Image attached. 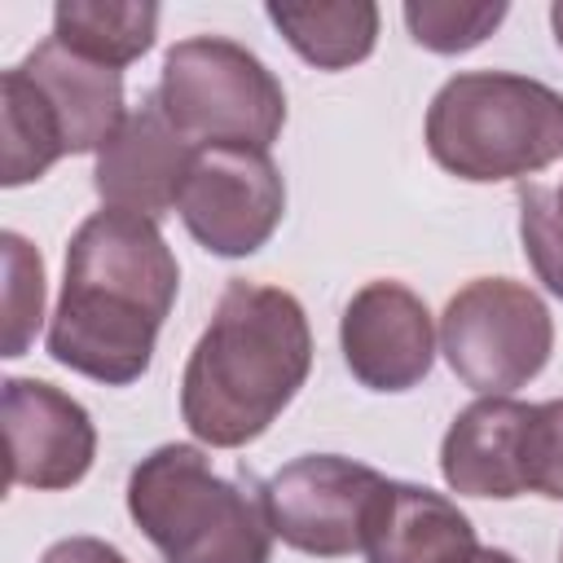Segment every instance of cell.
<instances>
[{
	"label": "cell",
	"instance_id": "6da1fadb",
	"mask_svg": "<svg viewBox=\"0 0 563 563\" xmlns=\"http://www.w3.org/2000/svg\"><path fill=\"white\" fill-rule=\"evenodd\" d=\"M176 286L180 268L158 220L114 207L88 216L66 246L48 356L106 387L136 383L150 369Z\"/></svg>",
	"mask_w": 563,
	"mask_h": 563
},
{
	"label": "cell",
	"instance_id": "7a4b0ae2",
	"mask_svg": "<svg viewBox=\"0 0 563 563\" xmlns=\"http://www.w3.org/2000/svg\"><path fill=\"white\" fill-rule=\"evenodd\" d=\"M312 369L303 303L264 282H229L180 374V418L211 449L260 440Z\"/></svg>",
	"mask_w": 563,
	"mask_h": 563
},
{
	"label": "cell",
	"instance_id": "3957f363",
	"mask_svg": "<svg viewBox=\"0 0 563 563\" xmlns=\"http://www.w3.org/2000/svg\"><path fill=\"white\" fill-rule=\"evenodd\" d=\"M422 136L457 180H523L563 158V92L510 70H462L431 97Z\"/></svg>",
	"mask_w": 563,
	"mask_h": 563
},
{
	"label": "cell",
	"instance_id": "277c9868",
	"mask_svg": "<svg viewBox=\"0 0 563 563\" xmlns=\"http://www.w3.org/2000/svg\"><path fill=\"white\" fill-rule=\"evenodd\" d=\"M128 515L167 563H268L273 554L260 479L216 475L194 444H158L132 466Z\"/></svg>",
	"mask_w": 563,
	"mask_h": 563
},
{
	"label": "cell",
	"instance_id": "5b68a950",
	"mask_svg": "<svg viewBox=\"0 0 563 563\" xmlns=\"http://www.w3.org/2000/svg\"><path fill=\"white\" fill-rule=\"evenodd\" d=\"M123 119V70L97 66L48 35L0 75V180L9 189L40 180L62 154L101 150Z\"/></svg>",
	"mask_w": 563,
	"mask_h": 563
},
{
	"label": "cell",
	"instance_id": "8992f818",
	"mask_svg": "<svg viewBox=\"0 0 563 563\" xmlns=\"http://www.w3.org/2000/svg\"><path fill=\"white\" fill-rule=\"evenodd\" d=\"M158 101L194 150H268L286 123L277 75L238 40L194 35L167 48Z\"/></svg>",
	"mask_w": 563,
	"mask_h": 563
},
{
	"label": "cell",
	"instance_id": "52a82bcc",
	"mask_svg": "<svg viewBox=\"0 0 563 563\" xmlns=\"http://www.w3.org/2000/svg\"><path fill=\"white\" fill-rule=\"evenodd\" d=\"M440 352L466 387L510 396L545 369L554 352V317L532 286L475 277L444 303Z\"/></svg>",
	"mask_w": 563,
	"mask_h": 563
},
{
	"label": "cell",
	"instance_id": "ba28073f",
	"mask_svg": "<svg viewBox=\"0 0 563 563\" xmlns=\"http://www.w3.org/2000/svg\"><path fill=\"white\" fill-rule=\"evenodd\" d=\"M383 475L339 453H303L260 484L273 537L299 554H365V532L383 493Z\"/></svg>",
	"mask_w": 563,
	"mask_h": 563
},
{
	"label": "cell",
	"instance_id": "9c48e42d",
	"mask_svg": "<svg viewBox=\"0 0 563 563\" xmlns=\"http://www.w3.org/2000/svg\"><path fill=\"white\" fill-rule=\"evenodd\" d=\"M176 211L202 251L242 260L277 233L286 211V185L268 150L216 145L194 154Z\"/></svg>",
	"mask_w": 563,
	"mask_h": 563
},
{
	"label": "cell",
	"instance_id": "30bf717a",
	"mask_svg": "<svg viewBox=\"0 0 563 563\" xmlns=\"http://www.w3.org/2000/svg\"><path fill=\"white\" fill-rule=\"evenodd\" d=\"M4 457L9 484L57 493L75 488L97 457V427L79 400L40 378H4Z\"/></svg>",
	"mask_w": 563,
	"mask_h": 563
},
{
	"label": "cell",
	"instance_id": "8fae6325",
	"mask_svg": "<svg viewBox=\"0 0 563 563\" xmlns=\"http://www.w3.org/2000/svg\"><path fill=\"white\" fill-rule=\"evenodd\" d=\"M339 347L352 378L369 391H409L431 374L435 325L427 303L400 282H365L339 321Z\"/></svg>",
	"mask_w": 563,
	"mask_h": 563
},
{
	"label": "cell",
	"instance_id": "7c38bea8",
	"mask_svg": "<svg viewBox=\"0 0 563 563\" xmlns=\"http://www.w3.org/2000/svg\"><path fill=\"white\" fill-rule=\"evenodd\" d=\"M194 154L198 150L172 128L158 92H150L141 97V106L128 110L119 132L97 150L92 185L106 207L163 220L180 202Z\"/></svg>",
	"mask_w": 563,
	"mask_h": 563
},
{
	"label": "cell",
	"instance_id": "4fadbf2b",
	"mask_svg": "<svg viewBox=\"0 0 563 563\" xmlns=\"http://www.w3.org/2000/svg\"><path fill=\"white\" fill-rule=\"evenodd\" d=\"M532 405L479 396L466 405L440 444V475L453 493L510 501L523 493V431Z\"/></svg>",
	"mask_w": 563,
	"mask_h": 563
},
{
	"label": "cell",
	"instance_id": "5bb4252c",
	"mask_svg": "<svg viewBox=\"0 0 563 563\" xmlns=\"http://www.w3.org/2000/svg\"><path fill=\"white\" fill-rule=\"evenodd\" d=\"M479 554L471 519L435 488L387 479L365 532L369 563H471Z\"/></svg>",
	"mask_w": 563,
	"mask_h": 563
},
{
	"label": "cell",
	"instance_id": "9a60e30c",
	"mask_svg": "<svg viewBox=\"0 0 563 563\" xmlns=\"http://www.w3.org/2000/svg\"><path fill=\"white\" fill-rule=\"evenodd\" d=\"M268 22L286 44L317 70H347L365 62L378 44V4L369 0H325V4H268Z\"/></svg>",
	"mask_w": 563,
	"mask_h": 563
},
{
	"label": "cell",
	"instance_id": "2e32d148",
	"mask_svg": "<svg viewBox=\"0 0 563 563\" xmlns=\"http://www.w3.org/2000/svg\"><path fill=\"white\" fill-rule=\"evenodd\" d=\"M158 4L141 0H62L53 9V40L70 53L123 70L154 48Z\"/></svg>",
	"mask_w": 563,
	"mask_h": 563
},
{
	"label": "cell",
	"instance_id": "e0dca14e",
	"mask_svg": "<svg viewBox=\"0 0 563 563\" xmlns=\"http://www.w3.org/2000/svg\"><path fill=\"white\" fill-rule=\"evenodd\" d=\"M506 18V0H409L405 26L431 53H466L484 44Z\"/></svg>",
	"mask_w": 563,
	"mask_h": 563
},
{
	"label": "cell",
	"instance_id": "ac0fdd59",
	"mask_svg": "<svg viewBox=\"0 0 563 563\" xmlns=\"http://www.w3.org/2000/svg\"><path fill=\"white\" fill-rule=\"evenodd\" d=\"M0 255H4V356H22L44 321V260L13 229L0 233Z\"/></svg>",
	"mask_w": 563,
	"mask_h": 563
},
{
	"label": "cell",
	"instance_id": "d6986e66",
	"mask_svg": "<svg viewBox=\"0 0 563 563\" xmlns=\"http://www.w3.org/2000/svg\"><path fill=\"white\" fill-rule=\"evenodd\" d=\"M519 238L537 282L563 299V185L519 189Z\"/></svg>",
	"mask_w": 563,
	"mask_h": 563
},
{
	"label": "cell",
	"instance_id": "ffe728a7",
	"mask_svg": "<svg viewBox=\"0 0 563 563\" xmlns=\"http://www.w3.org/2000/svg\"><path fill=\"white\" fill-rule=\"evenodd\" d=\"M523 493L563 501V396L541 400L523 431Z\"/></svg>",
	"mask_w": 563,
	"mask_h": 563
},
{
	"label": "cell",
	"instance_id": "44dd1931",
	"mask_svg": "<svg viewBox=\"0 0 563 563\" xmlns=\"http://www.w3.org/2000/svg\"><path fill=\"white\" fill-rule=\"evenodd\" d=\"M40 563H128L123 550H114L101 537H66L40 554Z\"/></svg>",
	"mask_w": 563,
	"mask_h": 563
},
{
	"label": "cell",
	"instance_id": "7402d4cb",
	"mask_svg": "<svg viewBox=\"0 0 563 563\" xmlns=\"http://www.w3.org/2000/svg\"><path fill=\"white\" fill-rule=\"evenodd\" d=\"M471 563H519V559H515L510 550H479Z\"/></svg>",
	"mask_w": 563,
	"mask_h": 563
},
{
	"label": "cell",
	"instance_id": "603a6c76",
	"mask_svg": "<svg viewBox=\"0 0 563 563\" xmlns=\"http://www.w3.org/2000/svg\"><path fill=\"white\" fill-rule=\"evenodd\" d=\"M550 26H554V40H559V48H563V0L550 4Z\"/></svg>",
	"mask_w": 563,
	"mask_h": 563
},
{
	"label": "cell",
	"instance_id": "cb8c5ba5",
	"mask_svg": "<svg viewBox=\"0 0 563 563\" xmlns=\"http://www.w3.org/2000/svg\"><path fill=\"white\" fill-rule=\"evenodd\" d=\"M559 563H563V550H559Z\"/></svg>",
	"mask_w": 563,
	"mask_h": 563
}]
</instances>
